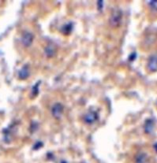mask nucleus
Returning <instances> with one entry per match:
<instances>
[{"label": "nucleus", "instance_id": "f257e3e1", "mask_svg": "<svg viewBox=\"0 0 157 163\" xmlns=\"http://www.w3.org/2000/svg\"><path fill=\"white\" fill-rule=\"evenodd\" d=\"M32 41H33V36L30 32H25L23 33L22 38V42L23 45H25V47H29L31 45Z\"/></svg>", "mask_w": 157, "mask_h": 163}, {"label": "nucleus", "instance_id": "f03ea898", "mask_svg": "<svg viewBox=\"0 0 157 163\" xmlns=\"http://www.w3.org/2000/svg\"><path fill=\"white\" fill-rule=\"evenodd\" d=\"M121 19H122V13L119 10H116L115 12L113 13V14L110 17V23L112 25H117L119 24Z\"/></svg>", "mask_w": 157, "mask_h": 163}, {"label": "nucleus", "instance_id": "7ed1b4c3", "mask_svg": "<svg viewBox=\"0 0 157 163\" xmlns=\"http://www.w3.org/2000/svg\"><path fill=\"white\" fill-rule=\"evenodd\" d=\"M62 111H63V106H62L60 103L55 104L52 107V114L56 118H59V117H61Z\"/></svg>", "mask_w": 157, "mask_h": 163}, {"label": "nucleus", "instance_id": "20e7f679", "mask_svg": "<svg viewBox=\"0 0 157 163\" xmlns=\"http://www.w3.org/2000/svg\"><path fill=\"white\" fill-rule=\"evenodd\" d=\"M148 69L151 72H157V56L150 58L148 63Z\"/></svg>", "mask_w": 157, "mask_h": 163}, {"label": "nucleus", "instance_id": "39448f33", "mask_svg": "<svg viewBox=\"0 0 157 163\" xmlns=\"http://www.w3.org/2000/svg\"><path fill=\"white\" fill-rule=\"evenodd\" d=\"M96 119H97V114H96V113L92 111L88 113L85 117V121L88 124L93 123Z\"/></svg>", "mask_w": 157, "mask_h": 163}, {"label": "nucleus", "instance_id": "423d86ee", "mask_svg": "<svg viewBox=\"0 0 157 163\" xmlns=\"http://www.w3.org/2000/svg\"><path fill=\"white\" fill-rule=\"evenodd\" d=\"M29 77V70L27 66H24L19 72V78L20 79H26Z\"/></svg>", "mask_w": 157, "mask_h": 163}, {"label": "nucleus", "instance_id": "0eeeda50", "mask_svg": "<svg viewBox=\"0 0 157 163\" xmlns=\"http://www.w3.org/2000/svg\"><path fill=\"white\" fill-rule=\"evenodd\" d=\"M148 3L149 4L150 7L152 8V10H157V1H149Z\"/></svg>", "mask_w": 157, "mask_h": 163}, {"label": "nucleus", "instance_id": "6e6552de", "mask_svg": "<svg viewBox=\"0 0 157 163\" xmlns=\"http://www.w3.org/2000/svg\"><path fill=\"white\" fill-rule=\"evenodd\" d=\"M155 148L156 149V151H157V143H156V145H155Z\"/></svg>", "mask_w": 157, "mask_h": 163}]
</instances>
